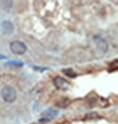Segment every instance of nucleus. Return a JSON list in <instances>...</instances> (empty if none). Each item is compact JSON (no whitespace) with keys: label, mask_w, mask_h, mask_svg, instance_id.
<instances>
[{"label":"nucleus","mask_w":118,"mask_h":124,"mask_svg":"<svg viewBox=\"0 0 118 124\" xmlns=\"http://www.w3.org/2000/svg\"><path fill=\"white\" fill-rule=\"evenodd\" d=\"M1 97L7 103H13L17 99V92L12 86H4L1 89Z\"/></svg>","instance_id":"f257e3e1"},{"label":"nucleus","mask_w":118,"mask_h":124,"mask_svg":"<svg viewBox=\"0 0 118 124\" xmlns=\"http://www.w3.org/2000/svg\"><path fill=\"white\" fill-rule=\"evenodd\" d=\"M10 48H11V52L13 53V54H15V55H19V56L23 55V54H25L26 51H27L26 45L24 44L23 42L18 41V40L11 42Z\"/></svg>","instance_id":"f03ea898"},{"label":"nucleus","mask_w":118,"mask_h":124,"mask_svg":"<svg viewBox=\"0 0 118 124\" xmlns=\"http://www.w3.org/2000/svg\"><path fill=\"white\" fill-rule=\"evenodd\" d=\"M93 41H94L95 43V45L97 46V48L100 51L101 53H107L108 52V49H109V44H108V42L105 41V40L102 38L101 36H98V35H96L93 37Z\"/></svg>","instance_id":"7ed1b4c3"},{"label":"nucleus","mask_w":118,"mask_h":124,"mask_svg":"<svg viewBox=\"0 0 118 124\" xmlns=\"http://www.w3.org/2000/svg\"><path fill=\"white\" fill-rule=\"evenodd\" d=\"M53 85L58 89H62V91H66L69 88L70 83L69 81H67L66 79L62 78V77H55L53 79Z\"/></svg>","instance_id":"20e7f679"},{"label":"nucleus","mask_w":118,"mask_h":124,"mask_svg":"<svg viewBox=\"0 0 118 124\" xmlns=\"http://www.w3.org/2000/svg\"><path fill=\"white\" fill-rule=\"evenodd\" d=\"M14 29H15L14 24L12 23L10 20H4L3 22L1 23V30L4 35H11V34H13Z\"/></svg>","instance_id":"39448f33"},{"label":"nucleus","mask_w":118,"mask_h":124,"mask_svg":"<svg viewBox=\"0 0 118 124\" xmlns=\"http://www.w3.org/2000/svg\"><path fill=\"white\" fill-rule=\"evenodd\" d=\"M58 116V111H55L53 109H50L48 111H45L44 114H43V117L44 118H48V119H52V118L57 117Z\"/></svg>","instance_id":"423d86ee"},{"label":"nucleus","mask_w":118,"mask_h":124,"mask_svg":"<svg viewBox=\"0 0 118 124\" xmlns=\"http://www.w3.org/2000/svg\"><path fill=\"white\" fill-rule=\"evenodd\" d=\"M63 73L67 77H69V78H74V77H76V73L71 69H65V70H63Z\"/></svg>","instance_id":"0eeeda50"},{"label":"nucleus","mask_w":118,"mask_h":124,"mask_svg":"<svg viewBox=\"0 0 118 124\" xmlns=\"http://www.w3.org/2000/svg\"><path fill=\"white\" fill-rule=\"evenodd\" d=\"M109 70L111 72H115V70H118V60H114L112 61L110 64H109Z\"/></svg>","instance_id":"6e6552de"},{"label":"nucleus","mask_w":118,"mask_h":124,"mask_svg":"<svg viewBox=\"0 0 118 124\" xmlns=\"http://www.w3.org/2000/svg\"><path fill=\"white\" fill-rule=\"evenodd\" d=\"M69 103H70V101L68 100V99H63L62 101L57 102V106H59V107H66V106L69 105Z\"/></svg>","instance_id":"1a4fd4ad"},{"label":"nucleus","mask_w":118,"mask_h":124,"mask_svg":"<svg viewBox=\"0 0 118 124\" xmlns=\"http://www.w3.org/2000/svg\"><path fill=\"white\" fill-rule=\"evenodd\" d=\"M5 65H10V66H23V63L20 61H10V62H7L5 63Z\"/></svg>","instance_id":"9d476101"},{"label":"nucleus","mask_w":118,"mask_h":124,"mask_svg":"<svg viewBox=\"0 0 118 124\" xmlns=\"http://www.w3.org/2000/svg\"><path fill=\"white\" fill-rule=\"evenodd\" d=\"M1 4L4 5V8H11L12 5H13V1L12 0H4Z\"/></svg>","instance_id":"9b49d317"},{"label":"nucleus","mask_w":118,"mask_h":124,"mask_svg":"<svg viewBox=\"0 0 118 124\" xmlns=\"http://www.w3.org/2000/svg\"><path fill=\"white\" fill-rule=\"evenodd\" d=\"M94 118H99V116L96 113H92V114H88L86 116V119H94Z\"/></svg>","instance_id":"f8f14e48"},{"label":"nucleus","mask_w":118,"mask_h":124,"mask_svg":"<svg viewBox=\"0 0 118 124\" xmlns=\"http://www.w3.org/2000/svg\"><path fill=\"white\" fill-rule=\"evenodd\" d=\"M33 70H37V72H44V70H48L47 67H38V66H33Z\"/></svg>","instance_id":"ddd939ff"},{"label":"nucleus","mask_w":118,"mask_h":124,"mask_svg":"<svg viewBox=\"0 0 118 124\" xmlns=\"http://www.w3.org/2000/svg\"><path fill=\"white\" fill-rule=\"evenodd\" d=\"M0 59H7V57H5V56H2V55H0Z\"/></svg>","instance_id":"4468645a"}]
</instances>
